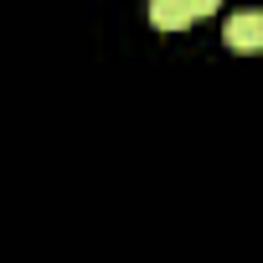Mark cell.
<instances>
[{"mask_svg": "<svg viewBox=\"0 0 263 263\" xmlns=\"http://www.w3.org/2000/svg\"><path fill=\"white\" fill-rule=\"evenodd\" d=\"M222 36H227L232 52H263V11H237V16H227Z\"/></svg>", "mask_w": 263, "mask_h": 263, "instance_id": "cell-1", "label": "cell"}, {"mask_svg": "<svg viewBox=\"0 0 263 263\" xmlns=\"http://www.w3.org/2000/svg\"><path fill=\"white\" fill-rule=\"evenodd\" d=\"M150 21H155L160 31H186L196 16H191L186 0H150Z\"/></svg>", "mask_w": 263, "mask_h": 263, "instance_id": "cell-2", "label": "cell"}, {"mask_svg": "<svg viewBox=\"0 0 263 263\" xmlns=\"http://www.w3.org/2000/svg\"><path fill=\"white\" fill-rule=\"evenodd\" d=\"M186 6H191V16H217L222 0H186Z\"/></svg>", "mask_w": 263, "mask_h": 263, "instance_id": "cell-3", "label": "cell"}]
</instances>
